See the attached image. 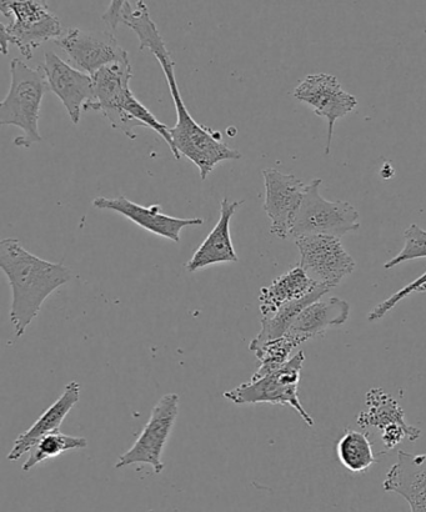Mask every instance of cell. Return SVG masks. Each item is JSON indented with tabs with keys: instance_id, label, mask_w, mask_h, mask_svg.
Here are the masks:
<instances>
[{
	"instance_id": "5",
	"label": "cell",
	"mask_w": 426,
	"mask_h": 512,
	"mask_svg": "<svg viewBox=\"0 0 426 512\" xmlns=\"http://www.w3.org/2000/svg\"><path fill=\"white\" fill-rule=\"evenodd\" d=\"M0 12L4 17H13V22L0 23V45L2 53L8 54L10 45H15L24 58L32 59L33 52L49 40L63 35L62 23L50 12L47 2L39 0H2Z\"/></svg>"
},
{
	"instance_id": "17",
	"label": "cell",
	"mask_w": 426,
	"mask_h": 512,
	"mask_svg": "<svg viewBox=\"0 0 426 512\" xmlns=\"http://www.w3.org/2000/svg\"><path fill=\"white\" fill-rule=\"evenodd\" d=\"M387 493L407 501L410 512H426V454L398 451V461L389 469L383 483Z\"/></svg>"
},
{
	"instance_id": "15",
	"label": "cell",
	"mask_w": 426,
	"mask_h": 512,
	"mask_svg": "<svg viewBox=\"0 0 426 512\" xmlns=\"http://www.w3.org/2000/svg\"><path fill=\"white\" fill-rule=\"evenodd\" d=\"M93 207L99 210H113V212L123 215L138 227L147 230V232L158 235L174 243L180 242V233L184 228L200 227L203 225L202 218L183 219L174 218L162 213V205L153 204L150 207H143L132 202L124 195L117 198H97L93 200Z\"/></svg>"
},
{
	"instance_id": "8",
	"label": "cell",
	"mask_w": 426,
	"mask_h": 512,
	"mask_svg": "<svg viewBox=\"0 0 426 512\" xmlns=\"http://www.w3.org/2000/svg\"><path fill=\"white\" fill-rule=\"evenodd\" d=\"M179 396L167 394L154 406L148 423L138 436L132 448L119 456L115 469L135 464L150 465L155 474H162L165 445L168 443L179 414Z\"/></svg>"
},
{
	"instance_id": "3",
	"label": "cell",
	"mask_w": 426,
	"mask_h": 512,
	"mask_svg": "<svg viewBox=\"0 0 426 512\" xmlns=\"http://www.w3.org/2000/svg\"><path fill=\"white\" fill-rule=\"evenodd\" d=\"M94 83V100L84 105V112L103 114L115 130L122 132L129 139L137 138L135 128L154 130L174 150L167 125L160 123L147 107L139 102L130 89L133 68L130 62L114 63L98 70L92 75Z\"/></svg>"
},
{
	"instance_id": "26",
	"label": "cell",
	"mask_w": 426,
	"mask_h": 512,
	"mask_svg": "<svg viewBox=\"0 0 426 512\" xmlns=\"http://www.w3.org/2000/svg\"><path fill=\"white\" fill-rule=\"evenodd\" d=\"M414 293H426V273L419 276V278L414 280L413 283L404 286L403 289H400L397 293L390 296V298L384 300L383 303L375 306V308L370 311L368 316L369 321L382 320L385 315L390 313V311L400 303V301H403L405 298H408L409 295Z\"/></svg>"
},
{
	"instance_id": "19",
	"label": "cell",
	"mask_w": 426,
	"mask_h": 512,
	"mask_svg": "<svg viewBox=\"0 0 426 512\" xmlns=\"http://www.w3.org/2000/svg\"><path fill=\"white\" fill-rule=\"evenodd\" d=\"M349 316L348 301L340 298L320 299L300 313L290 326L287 336L302 345L315 336H323L330 328L344 325Z\"/></svg>"
},
{
	"instance_id": "13",
	"label": "cell",
	"mask_w": 426,
	"mask_h": 512,
	"mask_svg": "<svg viewBox=\"0 0 426 512\" xmlns=\"http://www.w3.org/2000/svg\"><path fill=\"white\" fill-rule=\"evenodd\" d=\"M263 178L265 187L263 208L272 222L270 233L279 239H288L307 184L293 174L280 173L273 168L264 169Z\"/></svg>"
},
{
	"instance_id": "22",
	"label": "cell",
	"mask_w": 426,
	"mask_h": 512,
	"mask_svg": "<svg viewBox=\"0 0 426 512\" xmlns=\"http://www.w3.org/2000/svg\"><path fill=\"white\" fill-rule=\"evenodd\" d=\"M340 463L352 473L368 471L377 463L369 436L362 431L348 429L337 445Z\"/></svg>"
},
{
	"instance_id": "20",
	"label": "cell",
	"mask_w": 426,
	"mask_h": 512,
	"mask_svg": "<svg viewBox=\"0 0 426 512\" xmlns=\"http://www.w3.org/2000/svg\"><path fill=\"white\" fill-rule=\"evenodd\" d=\"M319 286L320 284L310 279L299 265L295 266L287 273L280 275L272 284L260 290L259 309L262 318L272 316L293 301L307 298Z\"/></svg>"
},
{
	"instance_id": "9",
	"label": "cell",
	"mask_w": 426,
	"mask_h": 512,
	"mask_svg": "<svg viewBox=\"0 0 426 512\" xmlns=\"http://www.w3.org/2000/svg\"><path fill=\"white\" fill-rule=\"evenodd\" d=\"M294 240L300 253L299 266L315 283L333 289L357 268L339 238L310 235Z\"/></svg>"
},
{
	"instance_id": "24",
	"label": "cell",
	"mask_w": 426,
	"mask_h": 512,
	"mask_svg": "<svg viewBox=\"0 0 426 512\" xmlns=\"http://www.w3.org/2000/svg\"><path fill=\"white\" fill-rule=\"evenodd\" d=\"M299 346L297 341L287 335L257 346L252 351L260 361V366L255 371L254 378H260V376L267 375L280 368L292 359L294 349L299 348Z\"/></svg>"
},
{
	"instance_id": "18",
	"label": "cell",
	"mask_w": 426,
	"mask_h": 512,
	"mask_svg": "<svg viewBox=\"0 0 426 512\" xmlns=\"http://www.w3.org/2000/svg\"><path fill=\"white\" fill-rule=\"evenodd\" d=\"M79 398V383H77V381H70V383L65 386L63 394L59 396L58 400L55 401L53 405H50L49 408L39 416V419L14 441L13 448L8 454V460H19L23 455L28 454L44 436L58 431L60 425L63 424L64 419L67 418V415L70 413V410L78 403Z\"/></svg>"
},
{
	"instance_id": "21",
	"label": "cell",
	"mask_w": 426,
	"mask_h": 512,
	"mask_svg": "<svg viewBox=\"0 0 426 512\" xmlns=\"http://www.w3.org/2000/svg\"><path fill=\"white\" fill-rule=\"evenodd\" d=\"M330 290L332 289H329L328 286L320 285L319 288L314 290L307 298L293 301V303L283 306L282 309H279L277 313L272 316L262 318V321H260L262 329H260L259 334L252 340V343L249 344V349L253 350L257 348V346L268 343V341L283 338V336L287 335L290 326L293 325L300 313L310 304L322 299Z\"/></svg>"
},
{
	"instance_id": "4",
	"label": "cell",
	"mask_w": 426,
	"mask_h": 512,
	"mask_svg": "<svg viewBox=\"0 0 426 512\" xmlns=\"http://www.w3.org/2000/svg\"><path fill=\"white\" fill-rule=\"evenodd\" d=\"M10 77L9 92L0 103V124L22 129L23 135L14 139V145L28 149L43 140L39 117L48 83L42 68H30L18 58L10 63Z\"/></svg>"
},
{
	"instance_id": "25",
	"label": "cell",
	"mask_w": 426,
	"mask_h": 512,
	"mask_svg": "<svg viewBox=\"0 0 426 512\" xmlns=\"http://www.w3.org/2000/svg\"><path fill=\"white\" fill-rule=\"evenodd\" d=\"M405 244L402 252L388 263L384 264L385 269H393L407 261L426 258V232L417 224H412L404 232Z\"/></svg>"
},
{
	"instance_id": "1",
	"label": "cell",
	"mask_w": 426,
	"mask_h": 512,
	"mask_svg": "<svg viewBox=\"0 0 426 512\" xmlns=\"http://www.w3.org/2000/svg\"><path fill=\"white\" fill-rule=\"evenodd\" d=\"M102 19L110 29H117L120 24L133 30L139 39L140 50L148 49L157 58L167 78L170 95H172L177 113V124L169 128L172 137L175 159L187 158L199 169L200 178L205 180L219 163L227 160H239L242 154L228 147L223 142L222 133L195 122L185 107L182 94L175 78V63L162 34L150 17L147 4L125 0H114L110 3Z\"/></svg>"
},
{
	"instance_id": "14",
	"label": "cell",
	"mask_w": 426,
	"mask_h": 512,
	"mask_svg": "<svg viewBox=\"0 0 426 512\" xmlns=\"http://www.w3.org/2000/svg\"><path fill=\"white\" fill-rule=\"evenodd\" d=\"M50 92L57 95L74 125L80 123L84 105L94 100L92 75L72 67L54 52L44 55L42 65Z\"/></svg>"
},
{
	"instance_id": "7",
	"label": "cell",
	"mask_w": 426,
	"mask_h": 512,
	"mask_svg": "<svg viewBox=\"0 0 426 512\" xmlns=\"http://www.w3.org/2000/svg\"><path fill=\"white\" fill-rule=\"evenodd\" d=\"M322 179H313L305 188L302 204L295 214L290 237H310V235H329L343 238L344 235L358 232L360 214L348 202H329L320 193Z\"/></svg>"
},
{
	"instance_id": "6",
	"label": "cell",
	"mask_w": 426,
	"mask_h": 512,
	"mask_svg": "<svg viewBox=\"0 0 426 512\" xmlns=\"http://www.w3.org/2000/svg\"><path fill=\"white\" fill-rule=\"evenodd\" d=\"M304 361V351L299 350L292 356V359L272 373L260 376V378L252 376L248 383L225 391L224 398L237 405L267 403L290 406L297 411L305 424L312 428L315 421L300 403L298 395Z\"/></svg>"
},
{
	"instance_id": "16",
	"label": "cell",
	"mask_w": 426,
	"mask_h": 512,
	"mask_svg": "<svg viewBox=\"0 0 426 512\" xmlns=\"http://www.w3.org/2000/svg\"><path fill=\"white\" fill-rule=\"evenodd\" d=\"M244 200H229L224 198L220 203V217L217 225L199 245L197 252L194 253L185 265L188 273H197L199 270L208 268L210 265L238 263V255L233 247L232 235H230V222L238 208L242 207Z\"/></svg>"
},
{
	"instance_id": "10",
	"label": "cell",
	"mask_w": 426,
	"mask_h": 512,
	"mask_svg": "<svg viewBox=\"0 0 426 512\" xmlns=\"http://www.w3.org/2000/svg\"><path fill=\"white\" fill-rule=\"evenodd\" d=\"M294 98L309 105L318 117L328 120V140L325 154H330L334 125L358 107V99L345 92L337 77L328 73L309 74L294 89Z\"/></svg>"
},
{
	"instance_id": "12",
	"label": "cell",
	"mask_w": 426,
	"mask_h": 512,
	"mask_svg": "<svg viewBox=\"0 0 426 512\" xmlns=\"http://www.w3.org/2000/svg\"><path fill=\"white\" fill-rule=\"evenodd\" d=\"M365 405L367 410L359 414L357 423L362 429L380 431L385 449L380 455L393 450L405 438L414 443L422 435L420 429L407 423L402 406L383 389H370L365 395Z\"/></svg>"
},
{
	"instance_id": "2",
	"label": "cell",
	"mask_w": 426,
	"mask_h": 512,
	"mask_svg": "<svg viewBox=\"0 0 426 512\" xmlns=\"http://www.w3.org/2000/svg\"><path fill=\"white\" fill-rule=\"evenodd\" d=\"M0 268L12 289L10 323L15 336L22 338L44 301L72 279V271L62 263H50L29 253L14 238L0 242Z\"/></svg>"
},
{
	"instance_id": "11",
	"label": "cell",
	"mask_w": 426,
	"mask_h": 512,
	"mask_svg": "<svg viewBox=\"0 0 426 512\" xmlns=\"http://www.w3.org/2000/svg\"><path fill=\"white\" fill-rule=\"evenodd\" d=\"M55 44L63 49L79 70L94 75L98 70L114 63L130 62L127 50L109 32H87L69 29Z\"/></svg>"
},
{
	"instance_id": "23",
	"label": "cell",
	"mask_w": 426,
	"mask_h": 512,
	"mask_svg": "<svg viewBox=\"0 0 426 512\" xmlns=\"http://www.w3.org/2000/svg\"><path fill=\"white\" fill-rule=\"evenodd\" d=\"M88 440L80 436L65 435L60 431L44 436L32 450L29 451L28 459L22 466L23 471H29L34 466L44 463V461L58 458L59 455L72 450H82L87 448Z\"/></svg>"
}]
</instances>
